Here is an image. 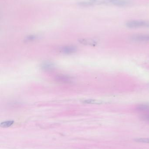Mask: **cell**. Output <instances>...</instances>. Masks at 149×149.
<instances>
[{
    "mask_svg": "<svg viewBox=\"0 0 149 149\" xmlns=\"http://www.w3.org/2000/svg\"><path fill=\"white\" fill-rule=\"evenodd\" d=\"M128 0H90L85 2L86 6H90L93 4H108L118 6H126L129 3Z\"/></svg>",
    "mask_w": 149,
    "mask_h": 149,
    "instance_id": "obj_1",
    "label": "cell"
},
{
    "mask_svg": "<svg viewBox=\"0 0 149 149\" xmlns=\"http://www.w3.org/2000/svg\"><path fill=\"white\" fill-rule=\"evenodd\" d=\"M126 26L130 29L149 28V21L144 20H132L126 23Z\"/></svg>",
    "mask_w": 149,
    "mask_h": 149,
    "instance_id": "obj_2",
    "label": "cell"
},
{
    "mask_svg": "<svg viewBox=\"0 0 149 149\" xmlns=\"http://www.w3.org/2000/svg\"><path fill=\"white\" fill-rule=\"evenodd\" d=\"M132 39L134 41H136V42H149V34L135 35L132 37Z\"/></svg>",
    "mask_w": 149,
    "mask_h": 149,
    "instance_id": "obj_3",
    "label": "cell"
},
{
    "mask_svg": "<svg viewBox=\"0 0 149 149\" xmlns=\"http://www.w3.org/2000/svg\"><path fill=\"white\" fill-rule=\"evenodd\" d=\"M137 109L140 111L147 112V113L143 115V118L149 122V104L140 105L138 106Z\"/></svg>",
    "mask_w": 149,
    "mask_h": 149,
    "instance_id": "obj_4",
    "label": "cell"
},
{
    "mask_svg": "<svg viewBox=\"0 0 149 149\" xmlns=\"http://www.w3.org/2000/svg\"><path fill=\"white\" fill-rule=\"evenodd\" d=\"M60 51L61 52L65 54H71L76 52L77 51V49L75 46H66L61 48Z\"/></svg>",
    "mask_w": 149,
    "mask_h": 149,
    "instance_id": "obj_5",
    "label": "cell"
},
{
    "mask_svg": "<svg viewBox=\"0 0 149 149\" xmlns=\"http://www.w3.org/2000/svg\"><path fill=\"white\" fill-rule=\"evenodd\" d=\"M79 42L82 44L85 45L95 46L97 44V42L93 39H89V38H82L79 40Z\"/></svg>",
    "mask_w": 149,
    "mask_h": 149,
    "instance_id": "obj_6",
    "label": "cell"
},
{
    "mask_svg": "<svg viewBox=\"0 0 149 149\" xmlns=\"http://www.w3.org/2000/svg\"><path fill=\"white\" fill-rule=\"evenodd\" d=\"M56 79L60 82H68L71 81V78L65 75H59L56 77Z\"/></svg>",
    "mask_w": 149,
    "mask_h": 149,
    "instance_id": "obj_7",
    "label": "cell"
},
{
    "mask_svg": "<svg viewBox=\"0 0 149 149\" xmlns=\"http://www.w3.org/2000/svg\"><path fill=\"white\" fill-rule=\"evenodd\" d=\"M41 67L43 70H52L54 68V65L50 63H45L43 64Z\"/></svg>",
    "mask_w": 149,
    "mask_h": 149,
    "instance_id": "obj_8",
    "label": "cell"
},
{
    "mask_svg": "<svg viewBox=\"0 0 149 149\" xmlns=\"http://www.w3.org/2000/svg\"><path fill=\"white\" fill-rule=\"evenodd\" d=\"M84 102H85V103H89V104H102L104 103V102L102 101L95 100H86Z\"/></svg>",
    "mask_w": 149,
    "mask_h": 149,
    "instance_id": "obj_9",
    "label": "cell"
},
{
    "mask_svg": "<svg viewBox=\"0 0 149 149\" xmlns=\"http://www.w3.org/2000/svg\"><path fill=\"white\" fill-rule=\"evenodd\" d=\"M14 123V121H7L2 122L0 126L2 128H8L13 125Z\"/></svg>",
    "mask_w": 149,
    "mask_h": 149,
    "instance_id": "obj_10",
    "label": "cell"
},
{
    "mask_svg": "<svg viewBox=\"0 0 149 149\" xmlns=\"http://www.w3.org/2000/svg\"><path fill=\"white\" fill-rule=\"evenodd\" d=\"M135 141L137 142L143 143H149V138H142L136 139Z\"/></svg>",
    "mask_w": 149,
    "mask_h": 149,
    "instance_id": "obj_11",
    "label": "cell"
},
{
    "mask_svg": "<svg viewBox=\"0 0 149 149\" xmlns=\"http://www.w3.org/2000/svg\"><path fill=\"white\" fill-rule=\"evenodd\" d=\"M37 38V36H30L27 37L26 38V40L28 41H33Z\"/></svg>",
    "mask_w": 149,
    "mask_h": 149,
    "instance_id": "obj_12",
    "label": "cell"
}]
</instances>
